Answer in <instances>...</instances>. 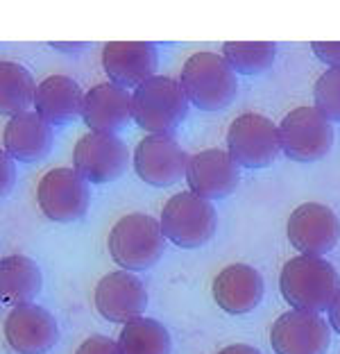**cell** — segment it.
<instances>
[{
  "label": "cell",
  "mask_w": 340,
  "mask_h": 354,
  "mask_svg": "<svg viewBox=\"0 0 340 354\" xmlns=\"http://www.w3.org/2000/svg\"><path fill=\"white\" fill-rule=\"evenodd\" d=\"M37 84L30 71L16 62L0 64V111L3 116H21L37 102Z\"/></svg>",
  "instance_id": "obj_22"
},
{
  "label": "cell",
  "mask_w": 340,
  "mask_h": 354,
  "mask_svg": "<svg viewBox=\"0 0 340 354\" xmlns=\"http://www.w3.org/2000/svg\"><path fill=\"white\" fill-rule=\"evenodd\" d=\"M311 48L318 55V59L329 64L331 68L340 66V41H313Z\"/></svg>",
  "instance_id": "obj_27"
},
{
  "label": "cell",
  "mask_w": 340,
  "mask_h": 354,
  "mask_svg": "<svg viewBox=\"0 0 340 354\" xmlns=\"http://www.w3.org/2000/svg\"><path fill=\"white\" fill-rule=\"evenodd\" d=\"M182 86L189 102L202 111H220L236 98L238 82L223 55L196 53L182 66Z\"/></svg>",
  "instance_id": "obj_3"
},
{
  "label": "cell",
  "mask_w": 340,
  "mask_h": 354,
  "mask_svg": "<svg viewBox=\"0 0 340 354\" xmlns=\"http://www.w3.org/2000/svg\"><path fill=\"white\" fill-rule=\"evenodd\" d=\"M189 155L180 148L173 136L150 134L134 150V171L150 187H173L186 177Z\"/></svg>",
  "instance_id": "obj_10"
},
{
  "label": "cell",
  "mask_w": 340,
  "mask_h": 354,
  "mask_svg": "<svg viewBox=\"0 0 340 354\" xmlns=\"http://www.w3.org/2000/svg\"><path fill=\"white\" fill-rule=\"evenodd\" d=\"M279 288L283 300L295 311L320 313L331 307L340 291V279L327 259L299 254L283 263Z\"/></svg>",
  "instance_id": "obj_1"
},
{
  "label": "cell",
  "mask_w": 340,
  "mask_h": 354,
  "mask_svg": "<svg viewBox=\"0 0 340 354\" xmlns=\"http://www.w3.org/2000/svg\"><path fill=\"white\" fill-rule=\"evenodd\" d=\"M5 339L19 354H46L59 341V327L48 309L19 304L5 318Z\"/></svg>",
  "instance_id": "obj_14"
},
{
  "label": "cell",
  "mask_w": 340,
  "mask_h": 354,
  "mask_svg": "<svg viewBox=\"0 0 340 354\" xmlns=\"http://www.w3.org/2000/svg\"><path fill=\"white\" fill-rule=\"evenodd\" d=\"M161 227L170 243L193 250L216 234L218 216L209 200L193 191H182L166 203L161 212Z\"/></svg>",
  "instance_id": "obj_5"
},
{
  "label": "cell",
  "mask_w": 340,
  "mask_h": 354,
  "mask_svg": "<svg viewBox=\"0 0 340 354\" xmlns=\"http://www.w3.org/2000/svg\"><path fill=\"white\" fill-rule=\"evenodd\" d=\"M37 203L46 218L55 223H73L88 212L91 193L75 168H53L39 182Z\"/></svg>",
  "instance_id": "obj_8"
},
{
  "label": "cell",
  "mask_w": 340,
  "mask_h": 354,
  "mask_svg": "<svg viewBox=\"0 0 340 354\" xmlns=\"http://www.w3.org/2000/svg\"><path fill=\"white\" fill-rule=\"evenodd\" d=\"M82 88L68 75H50L37 88V114L50 127L68 125L84 111Z\"/></svg>",
  "instance_id": "obj_19"
},
{
  "label": "cell",
  "mask_w": 340,
  "mask_h": 354,
  "mask_svg": "<svg viewBox=\"0 0 340 354\" xmlns=\"http://www.w3.org/2000/svg\"><path fill=\"white\" fill-rule=\"evenodd\" d=\"M75 354H120L118 341H111L107 336H91L77 348Z\"/></svg>",
  "instance_id": "obj_26"
},
{
  "label": "cell",
  "mask_w": 340,
  "mask_h": 354,
  "mask_svg": "<svg viewBox=\"0 0 340 354\" xmlns=\"http://www.w3.org/2000/svg\"><path fill=\"white\" fill-rule=\"evenodd\" d=\"M288 241L306 257H322L338 243L340 223L327 205L306 203L299 205L286 223Z\"/></svg>",
  "instance_id": "obj_12"
},
{
  "label": "cell",
  "mask_w": 340,
  "mask_h": 354,
  "mask_svg": "<svg viewBox=\"0 0 340 354\" xmlns=\"http://www.w3.org/2000/svg\"><path fill=\"white\" fill-rule=\"evenodd\" d=\"M120 354H170L173 341L168 329L155 318H136L118 334Z\"/></svg>",
  "instance_id": "obj_23"
},
{
  "label": "cell",
  "mask_w": 340,
  "mask_h": 354,
  "mask_svg": "<svg viewBox=\"0 0 340 354\" xmlns=\"http://www.w3.org/2000/svg\"><path fill=\"white\" fill-rule=\"evenodd\" d=\"M281 152L293 162H318L334 146V127L315 107H297L279 123Z\"/></svg>",
  "instance_id": "obj_7"
},
{
  "label": "cell",
  "mask_w": 340,
  "mask_h": 354,
  "mask_svg": "<svg viewBox=\"0 0 340 354\" xmlns=\"http://www.w3.org/2000/svg\"><path fill=\"white\" fill-rule=\"evenodd\" d=\"M157 46L148 41H111L102 50V68L113 84L139 88L157 71Z\"/></svg>",
  "instance_id": "obj_16"
},
{
  "label": "cell",
  "mask_w": 340,
  "mask_h": 354,
  "mask_svg": "<svg viewBox=\"0 0 340 354\" xmlns=\"http://www.w3.org/2000/svg\"><path fill=\"white\" fill-rule=\"evenodd\" d=\"M53 48H59V50L73 53V50H82V48H86V44H53Z\"/></svg>",
  "instance_id": "obj_31"
},
{
  "label": "cell",
  "mask_w": 340,
  "mask_h": 354,
  "mask_svg": "<svg viewBox=\"0 0 340 354\" xmlns=\"http://www.w3.org/2000/svg\"><path fill=\"white\" fill-rule=\"evenodd\" d=\"M41 268L30 257L12 254L0 261V288L5 304H30V300L41 293Z\"/></svg>",
  "instance_id": "obj_21"
},
{
  "label": "cell",
  "mask_w": 340,
  "mask_h": 354,
  "mask_svg": "<svg viewBox=\"0 0 340 354\" xmlns=\"http://www.w3.org/2000/svg\"><path fill=\"white\" fill-rule=\"evenodd\" d=\"M329 325L340 334V291H338V295L334 297V302H331V307H329Z\"/></svg>",
  "instance_id": "obj_30"
},
{
  "label": "cell",
  "mask_w": 340,
  "mask_h": 354,
  "mask_svg": "<svg viewBox=\"0 0 340 354\" xmlns=\"http://www.w3.org/2000/svg\"><path fill=\"white\" fill-rule=\"evenodd\" d=\"M0 168H3V196H7L12 189V184L16 180L14 175V166H12V157L7 155L5 150H0Z\"/></svg>",
  "instance_id": "obj_28"
},
{
  "label": "cell",
  "mask_w": 340,
  "mask_h": 354,
  "mask_svg": "<svg viewBox=\"0 0 340 354\" xmlns=\"http://www.w3.org/2000/svg\"><path fill=\"white\" fill-rule=\"evenodd\" d=\"M227 148L243 168H268L281 152L279 125L261 114H240L227 130Z\"/></svg>",
  "instance_id": "obj_6"
},
{
  "label": "cell",
  "mask_w": 340,
  "mask_h": 354,
  "mask_svg": "<svg viewBox=\"0 0 340 354\" xmlns=\"http://www.w3.org/2000/svg\"><path fill=\"white\" fill-rule=\"evenodd\" d=\"M82 118L95 134H116L132 118V95L123 86L104 82L88 88Z\"/></svg>",
  "instance_id": "obj_18"
},
{
  "label": "cell",
  "mask_w": 340,
  "mask_h": 354,
  "mask_svg": "<svg viewBox=\"0 0 340 354\" xmlns=\"http://www.w3.org/2000/svg\"><path fill=\"white\" fill-rule=\"evenodd\" d=\"M189 114V98L182 82L155 75L132 93V118L141 130L159 136H170L180 130Z\"/></svg>",
  "instance_id": "obj_2"
},
{
  "label": "cell",
  "mask_w": 340,
  "mask_h": 354,
  "mask_svg": "<svg viewBox=\"0 0 340 354\" xmlns=\"http://www.w3.org/2000/svg\"><path fill=\"white\" fill-rule=\"evenodd\" d=\"M238 164L225 150H202L189 159L186 182L193 193L205 200H223L236 191L240 182Z\"/></svg>",
  "instance_id": "obj_15"
},
{
  "label": "cell",
  "mask_w": 340,
  "mask_h": 354,
  "mask_svg": "<svg viewBox=\"0 0 340 354\" xmlns=\"http://www.w3.org/2000/svg\"><path fill=\"white\" fill-rule=\"evenodd\" d=\"M218 354H261L256 348H252V345L247 343H234V345H227V348H223Z\"/></svg>",
  "instance_id": "obj_29"
},
{
  "label": "cell",
  "mask_w": 340,
  "mask_h": 354,
  "mask_svg": "<svg viewBox=\"0 0 340 354\" xmlns=\"http://www.w3.org/2000/svg\"><path fill=\"white\" fill-rule=\"evenodd\" d=\"M223 57L240 75L265 73L277 57V44L272 41H227Z\"/></svg>",
  "instance_id": "obj_24"
},
{
  "label": "cell",
  "mask_w": 340,
  "mask_h": 354,
  "mask_svg": "<svg viewBox=\"0 0 340 354\" xmlns=\"http://www.w3.org/2000/svg\"><path fill=\"white\" fill-rule=\"evenodd\" d=\"M265 284L261 272L247 263H232L214 279V300L232 316L254 311L263 300Z\"/></svg>",
  "instance_id": "obj_17"
},
{
  "label": "cell",
  "mask_w": 340,
  "mask_h": 354,
  "mask_svg": "<svg viewBox=\"0 0 340 354\" xmlns=\"http://www.w3.org/2000/svg\"><path fill=\"white\" fill-rule=\"evenodd\" d=\"M53 148V130L46 120L26 111L21 116L10 118L3 132V150L19 162H39Z\"/></svg>",
  "instance_id": "obj_20"
},
{
  "label": "cell",
  "mask_w": 340,
  "mask_h": 354,
  "mask_svg": "<svg viewBox=\"0 0 340 354\" xmlns=\"http://www.w3.org/2000/svg\"><path fill=\"white\" fill-rule=\"evenodd\" d=\"M161 221L148 214H127L109 232V252L123 270H148L166 252Z\"/></svg>",
  "instance_id": "obj_4"
},
{
  "label": "cell",
  "mask_w": 340,
  "mask_h": 354,
  "mask_svg": "<svg viewBox=\"0 0 340 354\" xmlns=\"http://www.w3.org/2000/svg\"><path fill=\"white\" fill-rule=\"evenodd\" d=\"M315 109L327 120L340 123V66L325 71L313 88Z\"/></svg>",
  "instance_id": "obj_25"
},
{
  "label": "cell",
  "mask_w": 340,
  "mask_h": 354,
  "mask_svg": "<svg viewBox=\"0 0 340 354\" xmlns=\"http://www.w3.org/2000/svg\"><path fill=\"white\" fill-rule=\"evenodd\" d=\"M93 302L104 320L127 325L136 318H143L141 313L148 307V291L132 272H107L95 286Z\"/></svg>",
  "instance_id": "obj_13"
},
{
  "label": "cell",
  "mask_w": 340,
  "mask_h": 354,
  "mask_svg": "<svg viewBox=\"0 0 340 354\" xmlns=\"http://www.w3.org/2000/svg\"><path fill=\"white\" fill-rule=\"evenodd\" d=\"M129 166V150L116 134L88 132L75 143L73 168L84 182L109 184L116 182Z\"/></svg>",
  "instance_id": "obj_9"
},
{
  "label": "cell",
  "mask_w": 340,
  "mask_h": 354,
  "mask_svg": "<svg viewBox=\"0 0 340 354\" xmlns=\"http://www.w3.org/2000/svg\"><path fill=\"white\" fill-rule=\"evenodd\" d=\"M270 343L277 354H327L331 345V325L320 313L288 311L274 320Z\"/></svg>",
  "instance_id": "obj_11"
}]
</instances>
